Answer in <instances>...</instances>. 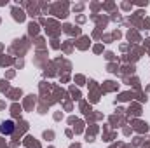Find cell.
Instances as JSON below:
<instances>
[{
    "mask_svg": "<svg viewBox=\"0 0 150 148\" xmlns=\"http://www.w3.org/2000/svg\"><path fill=\"white\" fill-rule=\"evenodd\" d=\"M12 131H14V122H12V120L2 122V125H0V132H2V134H11Z\"/></svg>",
    "mask_w": 150,
    "mask_h": 148,
    "instance_id": "1",
    "label": "cell"
}]
</instances>
